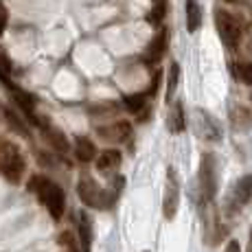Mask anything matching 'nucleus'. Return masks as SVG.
<instances>
[{
  "label": "nucleus",
  "instance_id": "18",
  "mask_svg": "<svg viewBox=\"0 0 252 252\" xmlns=\"http://www.w3.org/2000/svg\"><path fill=\"white\" fill-rule=\"evenodd\" d=\"M178 79H180V64L171 62V66H169V77H167V103L173 99V94H176Z\"/></svg>",
  "mask_w": 252,
  "mask_h": 252
},
{
  "label": "nucleus",
  "instance_id": "22",
  "mask_svg": "<svg viewBox=\"0 0 252 252\" xmlns=\"http://www.w3.org/2000/svg\"><path fill=\"white\" fill-rule=\"evenodd\" d=\"M60 248H62V252H81L79 244L75 241V235L68 232V230H64L60 235Z\"/></svg>",
  "mask_w": 252,
  "mask_h": 252
},
{
  "label": "nucleus",
  "instance_id": "14",
  "mask_svg": "<svg viewBox=\"0 0 252 252\" xmlns=\"http://www.w3.org/2000/svg\"><path fill=\"white\" fill-rule=\"evenodd\" d=\"M75 156L79 158L81 162H90L96 158V147L90 138L86 136H77L75 138Z\"/></svg>",
  "mask_w": 252,
  "mask_h": 252
},
{
  "label": "nucleus",
  "instance_id": "1",
  "mask_svg": "<svg viewBox=\"0 0 252 252\" xmlns=\"http://www.w3.org/2000/svg\"><path fill=\"white\" fill-rule=\"evenodd\" d=\"M123 184H125V180L119 176L112 184H110V189H101L88 173H84V176L79 178V182H77V195H79V200L84 202L86 206L112 208L116 204V200H119Z\"/></svg>",
  "mask_w": 252,
  "mask_h": 252
},
{
  "label": "nucleus",
  "instance_id": "20",
  "mask_svg": "<svg viewBox=\"0 0 252 252\" xmlns=\"http://www.w3.org/2000/svg\"><path fill=\"white\" fill-rule=\"evenodd\" d=\"M164 13H167V0H158L156 7H152V11L147 13V22L152 27H160V22L164 20Z\"/></svg>",
  "mask_w": 252,
  "mask_h": 252
},
{
  "label": "nucleus",
  "instance_id": "6",
  "mask_svg": "<svg viewBox=\"0 0 252 252\" xmlns=\"http://www.w3.org/2000/svg\"><path fill=\"white\" fill-rule=\"evenodd\" d=\"M180 206V178L173 167L167 169V182H164V195H162V215L164 220H173Z\"/></svg>",
  "mask_w": 252,
  "mask_h": 252
},
{
  "label": "nucleus",
  "instance_id": "15",
  "mask_svg": "<svg viewBox=\"0 0 252 252\" xmlns=\"http://www.w3.org/2000/svg\"><path fill=\"white\" fill-rule=\"evenodd\" d=\"M184 9H187V29H189V33H195L202 24L200 4H197V0H187V2H184Z\"/></svg>",
  "mask_w": 252,
  "mask_h": 252
},
{
  "label": "nucleus",
  "instance_id": "23",
  "mask_svg": "<svg viewBox=\"0 0 252 252\" xmlns=\"http://www.w3.org/2000/svg\"><path fill=\"white\" fill-rule=\"evenodd\" d=\"M235 75L244 81L246 86H252V64L250 62H239L235 66Z\"/></svg>",
  "mask_w": 252,
  "mask_h": 252
},
{
  "label": "nucleus",
  "instance_id": "3",
  "mask_svg": "<svg viewBox=\"0 0 252 252\" xmlns=\"http://www.w3.org/2000/svg\"><path fill=\"white\" fill-rule=\"evenodd\" d=\"M197 187H200V197H202V204H213L217 195V158L215 154L206 152L202 154V160H200V176H197Z\"/></svg>",
  "mask_w": 252,
  "mask_h": 252
},
{
  "label": "nucleus",
  "instance_id": "17",
  "mask_svg": "<svg viewBox=\"0 0 252 252\" xmlns=\"http://www.w3.org/2000/svg\"><path fill=\"white\" fill-rule=\"evenodd\" d=\"M79 244H81V250L84 252H90V246H92V224H90V217L86 213H79Z\"/></svg>",
  "mask_w": 252,
  "mask_h": 252
},
{
  "label": "nucleus",
  "instance_id": "26",
  "mask_svg": "<svg viewBox=\"0 0 252 252\" xmlns=\"http://www.w3.org/2000/svg\"><path fill=\"white\" fill-rule=\"evenodd\" d=\"M228 2H232V0H228Z\"/></svg>",
  "mask_w": 252,
  "mask_h": 252
},
{
  "label": "nucleus",
  "instance_id": "9",
  "mask_svg": "<svg viewBox=\"0 0 252 252\" xmlns=\"http://www.w3.org/2000/svg\"><path fill=\"white\" fill-rule=\"evenodd\" d=\"M195 125H197V134L206 140H221V127L217 125V121L213 119L204 110H195Z\"/></svg>",
  "mask_w": 252,
  "mask_h": 252
},
{
  "label": "nucleus",
  "instance_id": "8",
  "mask_svg": "<svg viewBox=\"0 0 252 252\" xmlns=\"http://www.w3.org/2000/svg\"><path fill=\"white\" fill-rule=\"evenodd\" d=\"M167 46H169V31L167 29H158L156 37H154V40L147 44V48H145L143 62L145 64L156 66L158 62L164 57V53H167Z\"/></svg>",
  "mask_w": 252,
  "mask_h": 252
},
{
  "label": "nucleus",
  "instance_id": "19",
  "mask_svg": "<svg viewBox=\"0 0 252 252\" xmlns=\"http://www.w3.org/2000/svg\"><path fill=\"white\" fill-rule=\"evenodd\" d=\"M11 70H13V64H11V60H9V55L0 48V81H2L7 88H11L13 86V81H11Z\"/></svg>",
  "mask_w": 252,
  "mask_h": 252
},
{
  "label": "nucleus",
  "instance_id": "16",
  "mask_svg": "<svg viewBox=\"0 0 252 252\" xmlns=\"http://www.w3.org/2000/svg\"><path fill=\"white\" fill-rule=\"evenodd\" d=\"M40 127L44 129V134H46L48 143H51L53 147L57 149V152H60V154H66V152H68V140H66V136L60 132V129L51 127V125H48V123H42Z\"/></svg>",
  "mask_w": 252,
  "mask_h": 252
},
{
  "label": "nucleus",
  "instance_id": "4",
  "mask_svg": "<svg viewBox=\"0 0 252 252\" xmlns=\"http://www.w3.org/2000/svg\"><path fill=\"white\" fill-rule=\"evenodd\" d=\"M24 169H27V164H24L20 149L13 143H9V140H0V173L9 182L18 184L22 180Z\"/></svg>",
  "mask_w": 252,
  "mask_h": 252
},
{
  "label": "nucleus",
  "instance_id": "7",
  "mask_svg": "<svg viewBox=\"0 0 252 252\" xmlns=\"http://www.w3.org/2000/svg\"><path fill=\"white\" fill-rule=\"evenodd\" d=\"M250 200H252V173L239 178V182L232 187L228 200H226V211H228V213L241 211V208L248 204Z\"/></svg>",
  "mask_w": 252,
  "mask_h": 252
},
{
  "label": "nucleus",
  "instance_id": "11",
  "mask_svg": "<svg viewBox=\"0 0 252 252\" xmlns=\"http://www.w3.org/2000/svg\"><path fill=\"white\" fill-rule=\"evenodd\" d=\"M125 108L132 114L140 116V121H147V108H149V94L147 92H136V94H127L125 96Z\"/></svg>",
  "mask_w": 252,
  "mask_h": 252
},
{
  "label": "nucleus",
  "instance_id": "12",
  "mask_svg": "<svg viewBox=\"0 0 252 252\" xmlns=\"http://www.w3.org/2000/svg\"><path fill=\"white\" fill-rule=\"evenodd\" d=\"M167 127L171 129L173 134L184 132V127H187V116H184L182 101H173L171 110H169V116H167Z\"/></svg>",
  "mask_w": 252,
  "mask_h": 252
},
{
  "label": "nucleus",
  "instance_id": "2",
  "mask_svg": "<svg viewBox=\"0 0 252 252\" xmlns=\"http://www.w3.org/2000/svg\"><path fill=\"white\" fill-rule=\"evenodd\" d=\"M29 189H31V193H35L37 200L46 206V211L51 213L53 220H62L64 208H66V195L60 184H55L46 176H33L31 180H29Z\"/></svg>",
  "mask_w": 252,
  "mask_h": 252
},
{
  "label": "nucleus",
  "instance_id": "5",
  "mask_svg": "<svg viewBox=\"0 0 252 252\" xmlns=\"http://www.w3.org/2000/svg\"><path fill=\"white\" fill-rule=\"evenodd\" d=\"M215 27L217 33H220L221 42L226 46L235 48L241 40V22L232 16L230 11H224V9H217L215 11Z\"/></svg>",
  "mask_w": 252,
  "mask_h": 252
},
{
  "label": "nucleus",
  "instance_id": "25",
  "mask_svg": "<svg viewBox=\"0 0 252 252\" xmlns=\"http://www.w3.org/2000/svg\"><path fill=\"white\" fill-rule=\"evenodd\" d=\"M226 252H241L239 241H228V246H226Z\"/></svg>",
  "mask_w": 252,
  "mask_h": 252
},
{
  "label": "nucleus",
  "instance_id": "24",
  "mask_svg": "<svg viewBox=\"0 0 252 252\" xmlns=\"http://www.w3.org/2000/svg\"><path fill=\"white\" fill-rule=\"evenodd\" d=\"M7 22H9V13H7V7L2 4V0H0V35L4 33V29H7Z\"/></svg>",
  "mask_w": 252,
  "mask_h": 252
},
{
  "label": "nucleus",
  "instance_id": "13",
  "mask_svg": "<svg viewBox=\"0 0 252 252\" xmlns=\"http://www.w3.org/2000/svg\"><path fill=\"white\" fill-rule=\"evenodd\" d=\"M121 167V154L116 152V149H105V152L99 154V158H96V171L101 173H112L116 169Z\"/></svg>",
  "mask_w": 252,
  "mask_h": 252
},
{
  "label": "nucleus",
  "instance_id": "27",
  "mask_svg": "<svg viewBox=\"0 0 252 252\" xmlns=\"http://www.w3.org/2000/svg\"><path fill=\"white\" fill-rule=\"evenodd\" d=\"M145 252H149V250H145Z\"/></svg>",
  "mask_w": 252,
  "mask_h": 252
},
{
  "label": "nucleus",
  "instance_id": "10",
  "mask_svg": "<svg viewBox=\"0 0 252 252\" xmlns=\"http://www.w3.org/2000/svg\"><path fill=\"white\" fill-rule=\"evenodd\" d=\"M96 134L103 140H108V143H125V140L132 136V127H129V123H125V121H116V123L99 127Z\"/></svg>",
  "mask_w": 252,
  "mask_h": 252
},
{
  "label": "nucleus",
  "instance_id": "21",
  "mask_svg": "<svg viewBox=\"0 0 252 252\" xmlns=\"http://www.w3.org/2000/svg\"><path fill=\"white\" fill-rule=\"evenodd\" d=\"M0 114H2V119H4V123L7 125H11L13 129H16L18 134H22V136H27V127H24V123H22V119H18L16 114L11 112V110H7V108H0Z\"/></svg>",
  "mask_w": 252,
  "mask_h": 252
}]
</instances>
